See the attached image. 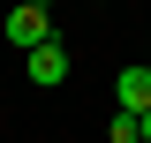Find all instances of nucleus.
Wrapping results in <instances>:
<instances>
[{
	"label": "nucleus",
	"instance_id": "nucleus-1",
	"mask_svg": "<svg viewBox=\"0 0 151 143\" xmlns=\"http://www.w3.org/2000/svg\"><path fill=\"white\" fill-rule=\"evenodd\" d=\"M23 68H30V83H38V90L68 83V45H60V38H45V45H30V53H23Z\"/></svg>",
	"mask_w": 151,
	"mask_h": 143
},
{
	"label": "nucleus",
	"instance_id": "nucleus-2",
	"mask_svg": "<svg viewBox=\"0 0 151 143\" xmlns=\"http://www.w3.org/2000/svg\"><path fill=\"white\" fill-rule=\"evenodd\" d=\"M8 38H15L23 53H30V45H45V38H53V8H38V0H23L15 15H8Z\"/></svg>",
	"mask_w": 151,
	"mask_h": 143
},
{
	"label": "nucleus",
	"instance_id": "nucleus-3",
	"mask_svg": "<svg viewBox=\"0 0 151 143\" xmlns=\"http://www.w3.org/2000/svg\"><path fill=\"white\" fill-rule=\"evenodd\" d=\"M113 106H121V113H151V68H144V60L113 75Z\"/></svg>",
	"mask_w": 151,
	"mask_h": 143
},
{
	"label": "nucleus",
	"instance_id": "nucleus-4",
	"mask_svg": "<svg viewBox=\"0 0 151 143\" xmlns=\"http://www.w3.org/2000/svg\"><path fill=\"white\" fill-rule=\"evenodd\" d=\"M113 143H144V113H113Z\"/></svg>",
	"mask_w": 151,
	"mask_h": 143
},
{
	"label": "nucleus",
	"instance_id": "nucleus-5",
	"mask_svg": "<svg viewBox=\"0 0 151 143\" xmlns=\"http://www.w3.org/2000/svg\"><path fill=\"white\" fill-rule=\"evenodd\" d=\"M144 143H151V113H144Z\"/></svg>",
	"mask_w": 151,
	"mask_h": 143
},
{
	"label": "nucleus",
	"instance_id": "nucleus-6",
	"mask_svg": "<svg viewBox=\"0 0 151 143\" xmlns=\"http://www.w3.org/2000/svg\"><path fill=\"white\" fill-rule=\"evenodd\" d=\"M98 8H106V0H98Z\"/></svg>",
	"mask_w": 151,
	"mask_h": 143
}]
</instances>
